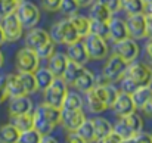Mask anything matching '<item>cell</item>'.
<instances>
[{
  "label": "cell",
  "mask_w": 152,
  "mask_h": 143,
  "mask_svg": "<svg viewBox=\"0 0 152 143\" xmlns=\"http://www.w3.org/2000/svg\"><path fill=\"white\" fill-rule=\"evenodd\" d=\"M49 36H50V39L55 43H59V45H71V43H75V42H78L81 39L78 36L75 27L69 21V18L53 24Z\"/></svg>",
  "instance_id": "cell-1"
},
{
  "label": "cell",
  "mask_w": 152,
  "mask_h": 143,
  "mask_svg": "<svg viewBox=\"0 0 152 143\" xmlns=\"http://www.w3.org/2000/svg\"><path fill=\"white\" fill-rule=\"evenodd\" d=\"M66 93H68V83L62 77H55L50 86L43 90L45 103L56 106V108H62V103H64Z\"/></svg>",
  "instance_id": "cell-2"
},
{
  "label": "cell",
  "mask_w": 152,
  "mask_h": 143,
  "mask_svg": "<svg viewBox=\"0 0 152 143\" xmlns=\"http://www.w3.org/2000/svg\"><path fill=\"white\" fill-rule=\"evenodd\" d=\"M15 13H16L18 19L21 21L24 28H33L40 21V10L33 1L24 0V1L18 3Z\"/></svg>",
  "instance_id": "cell-3"
},
{
  "label": "cell",
  "mask_w": 152,
  "mask_h": 143,
  "mask_svg": "<svg viewBox=\"0 0 152 143\" xmlns=\"http://www.w3.org/2000/svg\"><path fill=\"white\" fill-rule=\"evenodd\" d=\"M124 75L132 78L137 87L152 84V69L145 63H139V62H134V61L130 62Z\"/></svg>",
  "instance_id": "cell-4"
},
{
  "label": "cell",
  "mask_w": 152,
  "mask_h": 143,
  "mask_svg": "<svg viewBox=\"0 0 152 143\" xmlns=\"http://www.w3.org/2000/svg\"><path fill=\"white\" fill-rule=\"evenodd\" d=\"M127 66H129V62H126L121 56H118L117 53H114L105 63L103 66V77L108 80V81H118L123 78V75L126 74L127 71Z\"/></svg>",
  "instance_id": "cell-5"
},
{
  "label": "cell",
  "mask_w": 152,
  "mask_h": 143,
  "mask_svg": "<svg viewBox=\"0 0 152 143\" xmlns=\"http://www.w3.org/2000/svg\"><path fill=\"white\" fill-rule=\"evenodd\" d=\"M39 63H40V58L34 50L28 47L18 50L15 58V65L18 72H34L39 68Z\"/></svg>",
  "instance_id": "cell-6"
},
{
  "label": "cell",
  "mask_w": 152,
  "mask_h": 143,
  "mask_svg": "<svg viewBox=\"0 0 152 143\" xmlns=\"http://www.w3.org/2000/svg\"><path fill=\"white\" fill-rule=\"evenodd\" d=\"M83 45L87 50L90 59L99 61V59H103L108 55V46H106L105 39L96 36V34L89 33L86 37H83Z\"/></svg>",
  "instance_id": "cell-7"
},
{
  "label": "cell",
  "mask_w": 152,
  "mask_h": 143,
  "mask_svg": "<svg viewBox=\"0 0 152 143\" xmlns=\"http://www.w3.org/2000/svg\"><path fill=\"white\" fill-rule=\"evenodd\" d=\"M1 28H3L6 42L13 43V42H18L22 37L24 27H22L21 21L18 19L15 12H12V13L6 15L4 18H1Z\"/></svg>",
  "instance_id": "cell-8"
},
{
  "label": "cell",
  "mask_w": 152,
  "mask_h": 143,
  "mask_svg": "<svg viewBox=\"0 0 152 143\" xmlns=\"http://www.w3.org/2000/svg\"><path fill=\"white\" fill-rule=\"evenodd\" d=\"M127 30H129V37L134 40H140L146 37V15L142 13H133L129 15L127 18Z\"/></svg>",
  "instance_id": "cell-9"
},
{
  "label": "cell",
  "mask_w": 152,
  "mask_h": 143,
  "mask_svg": "<svg viewBox=\"0 0 152 143\" xmlns=\"http://www.w3.org/2000/svg\"><path fill=\"white\" fill-rule=\"evenodd\" d=\"M114 53H117L118 56H121L126 62H133L136 61V58L139 56V46L136 43L134 39L132 37H127L118 43H115V47H114Z\"/></svg>",
  "instance_id": "cell-10"
},
{
  "label": "cell",
  "mask_w": 152,
  "mask_h": 143,
  "mask_svg": "<svg viewBox=\"0 0 152 143\" xmlns=\"http://www.w3.org/2000/svg\"><path fill=\"white\" fill-rule=\"evenodd\" d=\"M84 120L86 117L81 109H62L61 124L66 131H75Z\"/></svg>",
  "instance_id": "cell-11"
},
{
  "label": "cell",
  "mask_w": 152,
  "mask_h": 143,
  "mask_svg": "<svg viewBox=\"0 0 152 143\" xmlns=\"http://www.w3.org/2000/svg\"><path fill=\"white\" fill-rule=\"evenodd\" d=\"M108 37L114 43H118V42L127 39L129 37V30H127L126 21L111 16V19L108 21Z\"/></svg>",
  "instance_id": "cell-12"
},
{
  "label": "cell",
  "mask_w": 152,
  "mask_h": 143,
  "mask_svg": "<svg viewBox=\"0 0 152 143\" xmlns=\"http://www.w3.org/2000/svg\"><path fill=\"white\" fill-rule=\"evenodd\" d=\"M68 61H72V62H77V63H81V65H86L89 62V53L84 47L83 42H75V43H71V45H66V52H65Z\"/></svg>",
  "instance_id": "cell-13"
},
{
  "label": "cell",
  "mask_w": 152,
  "mask_h": 143,
  "mask_svg": "<svg viewBox=\"0 0 152 143\" xmlns=\"http://www.w3.org/2000/svg\"><path fill=\"white\" fill-rule=\"evenodd\" d=\"M50 39L49 33L45 31L43 28H30L28 34L25 36V47L31 49V50H37L42 45H45L48 40Z\"/></svg>",
  "instance_id": "cell-14"
},
{
  "label": "cell",
  "mask_w": 152,
  "mask_h": 143,
  "mask_svg": "<svg viewBox=\"0 0 152 143\" xmlns=\"http://www.w3.org/2000/svg\"><path fill=\"white\" fill-rule=\"evenodd\" d=\"M112 109L115 111V114H117L118 117H124V115H127V114L136 111V106H134V102H133L132 95L120 90V95L117 97L115 103L112 105Z\"/></svg>",
  "instance_id": "cell-15"
},
{
  "label": "cell",
  "mask_w": 152,
  "mask_h": 143,
  "mask_svg": "<svg viewBox=\"0 0 152 143\" xmlns=\"http://www.w3.org/2000/svg\"><path fill=\"white\" fill-rule=\"evenodd\" d=\"M33 112V102L28 95L10 97L9 102V114L10 115H19V114H28Z\"/></svg>",
  "instance_id": "cell-16"
},
{
  "label": "cell",
  "mask_w": 152,
  "mask_h": 143,
  "mask_svg": "<svg viewBox=\"0 0 152 143\" xmlns=\"http://www.w3.org/2000/svg\"><path fill=\"white\" fill-rule=\"evenodd\" d=\"M48 68L53 72L55 77H64L65 68L68 65V58L65 53H53L48 59Z\"/></svg>",
  "instance_id": "cell-17"
},
{
  "label": "cell",
  "mask_w": 152,
  "mask_h": 143,
  "mask_svg": "<svg viewBox=\"0 0 152 143\" xmlns=\"http://www.w3.org/2000/svg\"><path fill=\"white\" fill-rule=\"evenodd\" d=\"M93 125H95V142H102L114 130V125L103 117L93 118Z\"/></svg>",
  "instance_id": "cell-18"
},
{
  "label": "cell",
  "mask_w": 152,
  "mask_h": 143,
  "mask_svg": "<svg viewBox=\"0 0 152 143\" xmlns=\"http://www.w3.org/2000/svg\"><path fill=\"white\" fill-rule=\"evenodd\" d=\"M46 120H49L52 124L56 127L58 124H61V117H62V109L61 108H56V106H52L48 103H42L36 108Z\"/></svg>",
  "instance_id": "cell-19"
},
{
  "label": "cell",
  "mask_w": 152,
  "mask_h": 143,
  "mask_svg": "<svg viewBox=\"0 0 152 143\" xmlns=\"http://www.w3.org/2000/svg\"><path fill=\"white\" fill-rule=\"evenodd\" d=\"M86 100H87V108L90 112L93 114H101L105 109H108V105L105 103V100H102L99 95L95 92V89L92 87L89 92H86Z\"/></svg>",
  "instance_id": "cell-20"
},
{
  "label": "cell",
  "mask_w": 152,
  "mask_h": 143,
  "mask_svg": "<svg viewBox=\"0 0 152 143\" xmlns=\"http://www.w3.org/2000/svg\"><path fill=\"white\" fill-rule=\"evenodd\" d=\"M6 86H7L9 97L27 95V92H25V89H24V86L21 83L19 74H9V75H6Z\"/></svg>",
  "instance_id": "cell-21"
},
{
  "label": "cell",
  "mask_w": 152,
  "mask_h": 143,
  "mask_svg": "<svg viewBox=\"0 0 152 143\" xmlns=\"http://www.w3.org/2000/svg\"><path fill=\"white\" fill-rule=\"evenodd\" d=\"M33 128H36L42 136H46V134H50L55 128V125L52 124L49 120H46L37 109L33 112Z\"/></svg>",
  "instance_id": "cell-22"
},
{
  "label": "cell",
  "mask_w": 152,
  "mask_h": 143,
  "mask_svg": "<svg viewBox=\"0 0 152 143\" xmlns=\"http://www.w3.org/2000/svg\"><path fill=\"white\" fill-rule=\"evenodd\" d=\"M84 71H86L84 65L77 63V62H72V61H68V65H66V68H65V72H64V77H62V78H64L69 86H72V84L75 83V80H77Z\"/></svg>",
  "instance_id": "cell-23"
},
{
  "label": "cell",
  "mask_w": 152,
  "mask_h": 143,
  "mask_svg": "<svg viewBox=\"0 0 152 143\" xmlns=\"http://www.w3.org/2000/svg\"><path fill=\"white\" fill-rule=\"evenodd\" d=\"M111 16H112V13L102 4L99 3L98 0L92 4V7H90V12H89V18L92 19V21H101V22H108L109 19H111Z\"/></svg>",
  "instance_id": "cell-24"
},
{
  "label": "cell",
  "mask_w": 152,
  "mask_h": 143,
  "mask_svg": "<svg viewBox=\"0 0 152 143\" xmlns=\"http://www.w3.org/2000/svg\"><path fill=\"white\" fill-rule=\"evenodd\" d=\"M34 75H36V81H37V86H39V90H45L48 89L52 84V81L55 80V75L50 69L46 66V68H37L34 71Z\"/></svg>",
  "instance_id": "cell-25"
},
{
  "label": "cell",
  "mask_w": 152,
  "mask_h": 143,
  "mask_svg": "<svg viewBox=\"0 0 152 143\" xmlns=\"http://www.w3.org/2000/svg\"><path fill=\"white\" fill-rule=\"evenodd\" d=\"M19 134L21 131L12 123L0 127V142L3 143H16L19 140Z\"/></svg>",
  "instance_id": "cell-26"
},
{
  "label": "cell",
  "mask_w": 152,
  "mask_h": 143,
  "mask_svg": "<svg viewBox=\"0 0 152 143\" xmlns=\"http://www.w3.org/2000/svg\"><path fill=\"white\" fill-rule=\"evenodd\" d=\"M77 90H80V92H83V93H86V92H89L93 86H95V74L92 72V71H89V69H86L77 80H75V83L72 84Z\"/></svg>",
  "instance_id": "cell-27"
},
{
  "label": "cell",
  "mask_w": 152,
  "mask_h": 143,
  "mask_svg": "<svg viewBox=\"0 0 152 143\" xmlns=\"http://www.w3.org/2000/svg\"><path fill=\"white\" fill-rule=\"evenodd\" d=\"M69 21L72 22V25L75 27V30H77V33L81 39L86 37L90 33V18H86V16L75 13V15L69 16Z\"/></svg>",
  "instance_id": "cell-28"
},
{
  "label": "cell",
  "mask_w": 152,
  "mask_h": 143,
  "mask_svg": "<svg viewBox=\"0 0 152 143\" xmlns=\"http://www.w3.org/2000/svg\"><path fill=\"white\" fill-rule=\"evenodd\" d=\"M10 123L19 131H25L28 128H33V112L19 114V115H10Z\"/></svg>",
  "instance_id": "cell-29"
},
{
  "label": "cell",
  "mask_w": 152,
  "mask_h": 143,
  "mask_svg": "<svg viewBox=\"0 0 152 143\" xmlns=\"http://www.w3.org/2000/svg\"><path fill=\"white\" fill-rule=\"evenodd\" d=\"M78 133V136L81 137V140L86 143L95 142V125H93V120H84L81 123V125L75 130Z\"/></svg>",
  "instance_id": "cell-30"
},
{
  "label": "cell",
  "mask_w": 152,
  "mask_h": 143,
  "mask_svg": "<svg viewBox=\"0 0 152 143\" xmlns=\"http://www.w3.org/2000/svg\"><path fill=\"white\" fill-rule=\"evenodd\" d=\"M121 118V121L129 127V128H132L136 134L143 128V120H142V117L136 112V111H133V112H130V114H127V115H124V117H120Z\"/></svg>",
  "instance_id": "cell-31"
},
{
  "label": "cell",
  "mask_w": 152,
  "mask_h": 143,
  "mask_svg": "<svg viewBox=\"0 0 152 143\" xmlns=\"http://www.w3.org/2000/svg\"><path fill=\"white\" fill-rule=\"evenodd\" d=\"M151 96H152L151 86H143V87H139L136 92H133V93H132V97H133V102H134L136 109H140V108L146 103V100H148Z\"/></svg>",
  "instance_id": "cell-32"
},
{
  "label": "cell",
  "mask_w": 152,
  "mask_h": 143,
  "mask_svg": "<svg viewBox=\"0 0 152 143\" xmlns=\"http://www.w3.org/2000/svg\"><path fill=\"white\" fill-rule=\"evenodd\" d=\"M18 74H19L21 83H22V86H24L27 95H31V93L39 92V86H37L34 72H18Z\"/></svg>",
  "instance_id": "cell-33"
},
{
  "label": "cell",
  "mask_w": 152,
  "mask_h": 143,
  "mask_svg": "<svg viewBox=\"0 0 152 143\" xmlns=\"http://www.w3.org/2000/svg\"><path fill=\"white\" fill-rule=\"evenodd\" d=\"M121 10L127 15L142 13L145 12V1L143 0H121Z\"/></svg>",
  "instance_id": "cell-34"
},
{
  "label": "cell",
  "mask_w": 152,
  "mask_h": 143,
  "mask_svg": "<svg viewBox=\"0 0 152 143\" xmlns=\"http://www.w3.org/2000/svg\"><path fill=\"white\" fill-rule=\"evenodd\" d=\"M81 108H83V99L80 97V95L68 92L61 109H81Z\"/></svg>",
  "instance_id": "cell-35"
},
{
  "label": "cell",
  "mask_w": 152,
  "mask_h": 143,
  "mask_svg": "<svg viewBox=\"0 0 152 143\" xmlns=\"http://www.w3.org/2000/svg\"><path fill=\"white\" fill-rule=\"evenodd\" d=\"M114 131H115L117 134L121 136L123 142H130V139H132L133 136H136V133H134L132 128H129V127L121 121V118L115 123V125H114Z\"/></svg>",
  "instance_id": "cell-36"
},
{
  "label": "cell",
  "mask_w": 152,
  "mask_h": 143,
  "mask_svg": "<svg viewBox=\"0 0 152 143\" xmlns=\"http://www.w3.org/2000/svg\"><path fill=\"white\" fill-rule=\"evenodd\" d=\"M42 134L36 128H28L25 131H21L19 134V143H40Z\"/></svg>",
  "instance_id": "cell-37"
},
{
  "label": "cell",
  "mask_w": 152,
  "mask_h": 143,
  "mask_svg": "<svg viewBox=\"0 0 152 143\" xmlns=\"http://www.w3.org/2000/svg\"><path fill=\"white\" fill-rule=\"evenodd\" d=\"M78 9H80V4H78L77 0H62L61 1V7H59V10L68 18L75 15L78 12Z\"/></svg>",
  "instance_id": "cell-38"
},
{
  "label": "cell",
  "mask_w": 152,
  "mask_h": 143,
  "mask_svg": "<svg viewBox=\"0 0 152 143\" xmlns=\"http://www.w3.org/2000/svg\"><path fill=\"white\" fill-rule=\"evenodd\" d=\"M55 47H56V43L52 39H49L45 45H42L40 47L36 50V53H37V56L40 59H49L52 55L55 53Z\"/></svg>",
  "instance_id": "cell-39"
},
{
  "label": "cell",
  "mask_w": 152,
  "mask_h": 143,
  "mask_svg": "<svg viewBox=\"0 0 152 143\" xmlns=\"http://www.w3.org/2000/svg\"><path fill=\"white\" fill-rule=\"evenodd\" d=\"M90 33L96 34L99 37L106 39L108 37V22H101V21H92L90 19Z\"/></svg>",
  "instance_id": "cell-40"
},
{
  "label": "cell",
  "mask_w": 152,
  "mask_h": 143,
  "mask_svg": "<svg viewBox=\"0 0 152 143\" xmlns=\"http://www.w3.org/2000/svg\"><path fill=\"white\" fill-rule=\"evenodd\" d=\"M18 6L16 0H0V18H4L6 15L15 12Z\"/></svg>",
  "instance_id": "cell-41"
},
{
  "label": "cell",
  "mask_w": 152,
  "mask_h": 143,
  "mask_svg": "<svg viewBox=\"0 0 152 143\" xmlns=\"http://www.w3.org/2000/svg\"><path fill=\"white\" fill-rule=\"evenodd\" d=\"M105 90H106V103H108V108H112V105L115 103L117 97L120 95V90L115 89L112 84H105Z\"/></svg>",
  "instance_id": "cell-42"
},
{
  "label": "cell",
  "mask_w": 152,
  "mask_h": 143,
  "mask_svg": "<svg viewBox=\"0 0 152 143\" xmlns=\"http://www.w3.org/2000/svg\"><path fill=\"white\" fill-rule=\"evenodd\" d=\"M99 3H102L111 13H117L121 10V0H98Z\"/></svg>",
  "instance_id": "cell-43"
},
{
  "label": "cell",
  "mask_w": 152,
  "mask_h": 143,
  "mask_svg": "<svg viewBox=\"0 0 152 143\" xmlns=\"http://www.w3.org/2000/svg\"><path fill=\"white\" fill-rule=\"evenodd\" d=\"M130 142H140V143H152V134L151 133H145V131H139L136 136H133L130 139Z\"/></svg>",
  "instance_id": "cell-44"
},
{
  "label": "cell",
  "mask_w": 152,
  "mask_h": 143,
  "mask_svg": "<svg viewBox=\"0 0 152 143\" xmlns=\"http://www.w3.org/2000/svg\"><path fill=\"white\" fill-rule=\"evenodd\" d=\"M61 1L62 0H42V4L46 10L49 12H56L61 7Z\"/></svg>",
  "instance_id": "cell-45"
},
{
  "label": "cell",
  "mask_w": 152,
  "mask_h": 143,
  "mask_svg": "<svg viewBox=\"0 0 152 143\" xmlns=\"http://www.w3.org/2000/svg\"><path fill=\"white\" fill-rule=\"evenodd\" d=\"M7 97H9V93H7V86H6V75H1L0 77V103H3Z\"/></svg>",
  "instance_id": "cell-46"
},
{
  "label": "cell",
  "mask_w": 152,
  "mask_h": 143,
  "mask_svg": "<svg viewBox=\"0 0 152 143\" xmlns=\"http://www.w3.org/2000/svg\"><path fill=\"white\" fill-rule=\"evenodd\" d=\"M102 142L103 143H121L123 142V139H121V136H120V134H117V133L112 130V131H111V133H109V134L102 140Z\"/></svg>",
  "instance_id": "cell-47"
},
{
  "label": "cell",
  "mask_w": 152,
  "mask_h": 143,
  "mask_svg": "<svg viewBox=\"0 0 152 143\" xmlns=\"http://www.w3.org/2000/svg\"><path fill=\"white\" fill-rule=\"evenodd\" d=\"M66 142H69V143H83V140H81V137L78 136L77 131H68Z\"/></svg>",
  "instance_id": "cell-48"
},
{
  "label": "cell",
  "mask_w": 152,
  "mask_h": 143,
  "mask_svg": "<svg viewBox=\"0 0 152 143\" xmlns=\"http://www.w3.org/2000/svg\"><path fill=\"white\" fill-rule=\"evenodd\" d=\"M140 111H142V112H145L149 118H152V96L146 100V103L140 108Z\"/></svg>",
  "instance_id": "cell-49"
},
{
  "label": "cell",
  "mask_w": 152,
  "mask_h": 143,
  "mask_svg": "<svg viewBox=\"0 0 152 143\" xmlns=\"http://www.w3.org/2000/svg\"><path fill=\"white\" fill-rule=\"evenodd\" d=\"M146 15V37L152 39V13H145Z\"/></svg>",
  "instance_id": "cell-50"
},
{
  "label": "cell",
  "mask_w": 152,
  "mask_h": 143,
  "mask_svg": "<svg viewBox=\"0 0 152 143\" xmlns=\"http://www.w3.org/2000/svg\"><path fill=\"white\" fill-rule=\"evenodd\" d=\"M145 53H146V59L152 65V39H149V42H146V45H145Z\"/></svg>",
  "instance_id": "cell-51"
},
{
  "label": "cell",
  "mask_w": 152,
  "mask_h": 143,
  "mask_svg": "<svg viewBox=\"0 0 152 143\" xmlns=\"http://www.w3.org/2000/svg\"><path fill=\"white\" fill-rule=\"evenodd\" d=\"M58 140L55 139V137H50L49 134H46V136H42V139H40V143H56Z\"/></svg>",
  "instance_id": "cell-52"
},
{
  "label": "cell",
  "mask_w": 152,
  "mask_h": 143,
  "mask_svg": "<svg viewBox=\"0 0 152 143\" xmlns=\"http://www.w3.org/2000/svg\"><path fill=\"white\" fill-rule=\"evenodd\" d=\"M77 1H78L80 7H86V6H90L93 0H77Z\"/></svg>",
  "instance_id": "cell-53"
},
{
  "label": "cell",
  "mask_w": 152,
  "mask_h": 143,
  "mask_svg": "<svg viewBox=\"0 0 152 143\" xmlns=\"http://www.w3.org/2000/svg\"><path fill=\"white\" fill-rule=\"evenodd\" d=\"M145 12H146V13H152V1L145 3Z\"/></svg>",
  "instance_id": "cell-54"
},
{
  "label": "cell",
  "mask_w": 152,
  "mask_h": 143,
  "mask_svg": "<svg viewBox=\"0 0 152 143\" xmlns=\"http://www.w3.org/2000/svg\"><path fill=\"white\" fill-rule=\"evenodd\" d=\"M4 42H6V39H4V33H3V28H1V24H0V46H1Z\"/></svg>",
  "instance_id": "cell-55"
},
{
  "label": "cell",
  "mask_w": 152,
  "mask_h": 143,
  "mask_svg": "<svg viewBox=\"0 0 152 143\" xmlns=\"http://www.w3.org/2000/svg\"><path fill=\"white\" fill-rule=\"evenodd\" d=\"M3 62H4V58H3V53H1V50H0V68L3 66Z\"/></svg>",
  "instance_id": "cell-56"
},
{
  "label": "cell",
  "mask_w": 152,
  "mask_h": 143,
  "mask_svg": "<svg viewBox=\"0 0 152 143\" xmlns=\"http://www.w3.org/2000/svg\"><path fill=\"white\" fill-rule=\"evenodd\" d=\"M143 1H145V3H148V1H152V0H143Z\"/></svg>",
  "instance_id": "cell-57"
},
{
  "label": "cell",
  "mask_w": 152,
  "mask_h": 143,
  "mask_svg": "<svg viewBox=\"0 0 152 143\" xmlns=\"http://www.w3.org/2000/svg\"><path fill=\"white\" fill-rule=\"evenodd\" d=\"M16 1H18V3H21V1H24V0H16Z\"/></svg>",
  "instance_id": "cell-58"
}]
</instances>
